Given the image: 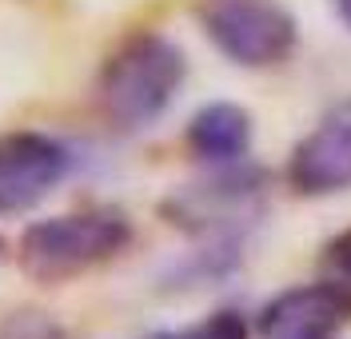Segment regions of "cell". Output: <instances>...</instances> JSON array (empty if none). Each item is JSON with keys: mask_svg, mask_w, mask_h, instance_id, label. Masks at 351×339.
Here are the masks:
<instances>
[{"mask_svg": "<svg viewBox=\"0 0 351 339\" xmlns=\"http://www.w3.org/2000/svg\"><path fill=\"white\" fill-rule=\"evenodd\" d=\"M0 339H64V327L40 307H16L0 319Z\"/></svg>", "mask_w": 351, "mask_h": 339, "instance_id": "obj_10", "label": "cell"}, {"mask_svg": "<svg viewBox=\"0 0 351 339\" xmlns=\"http://www.w3.org/2000/svg\"><path fill=\"white\" fill-rule=\"evenodd\" d=\"M319 264H324V279L335 284V288L351 299V227H343V231L331 236Z\"/></svg>", "mask_w": 351, "mask_h": 339, "instance_id": "obj_11", "label": "cell"}, {"mask_svg": "<svg viewBox=\"0 0 351 339\" xmlns=\"http://www.w3.org/2000/svg\"><path fill=\"white\" fill-rule=\"evenodd\" d=\"M263 176L252 168H232L223 164V172L212 180H199L172 192L168 200L160 203L164 220L180 231L192 236H216L228 240L236 227L252 224L263 208Z\"/></svg>", "mask_w": 351, "mask_h": 339, "instance_id": "obj_4", "label": "cell"}, {"mask_svg": "<svg viewBox=\"0 0 351 339\" xmlns=\"http://www.w3.org/2000/svg\"><path fill=\"white\" fill-rule=\"evenodd\" d=\"M184 144L204 164H240L252 148V116L236 100H212L188 120Z\"/></svg>", "mask_w": 351, "mask_h": 339, "instance_id": "obj_8", "label": "cell"}, {"mask_svg": "<svg viewBox=\"0 0 351 339\" xmlns=\"http://www.w3.org/2000/svg\"><path fill=\"white\" fill-rule=\"evenodd\" d=\"M132 244V220L120 208H84L36 220L21 236V271L36 284H68L116 260Z\"/></svg>", "mask_w": 351, "mask_h": 339, "instance_id": "obj_2", "label": "cell"}, {"mask_svg": "<svg viewBox=\"0 0 351 339\" xmlns=\"http://www.w3.org/2000/svg\"><path fill=\"white\" fill-rule=\"evenodd\" d=\"M199 28L236 68H276L300 45V24L280 0H204Z\"/></svg>", "mask_w": 351, "mask_h": 339, "instance_id": "obj_3", "label": "cell"}, {"mask_svg": "<svg viewBox=\"0 0 351 339\" xmlns=\"http://www.w3.org/2000/svg\"><path fill=\"white\" fill-rule=\"evenodd\" d=\"M156 339H247V319L232 307L223 312H212L199 323H188V327H176V331H164Z\"/></svg>", "mask_w": 351, "mask_h": 339, "instance_id": "obj_9", "label": "cell"}, {"mask_svg": "<svg viewBox=\"0 0 351 339\" xmlns=\"http://www.w3.org/2000/svg\"><path fill=\"white\" fill-rule=\"evenodd\" d=\"M72 168L64 140L48 132H8L0 136V216L32 212L48 200Z\"/></svg>", "mask_w": 351, "mask_h": 339, "instance_id": "obj_5", "label": "cell"}, {"mask_svg": "<svg viewBox=\"0 0 351 339\" xmlns=\"http://www.w3.org/2000/svg\"><path fill=\"white\" fill-rule=\"evenodd\" d=\"M287 184L307 200L339 196L351 188V96L335 100L311 124V132L300 136L287 160Z\"/></svg>", "mask_w": 351, "mask_h": 339, "instance_id": "obj_6", "label": "cell"}, {"mask_svg": "<svg viewBox=\"0 0 351 339\" xmlns=\"http://www.w3.org/2000/svg\"><path fill=\"white\" fill-rule=\"evenodd\" d=\"M351 319V299L335 284H304L271 295L260 307L256 331L260 339H335Z\"/></svg>", "mask_w": 351, "mask_h": 339, "instance_id": "obj_7", "label": "cell"}, {"mask_svg": "<svg viewBox=\"0 0 351 339\" xmlns=\"http://www.w3.org/2000/svg\"><path fill=\"white\" fill-rule=\"evenodd\" d=\"M335 12H339V21H343V28L351 32V0H335Z\"/></svg>", "mask_w": 351, "mask_h": 339, "instance_id": "obj_12", "label": "cell"}, {"mask_svg": "<svg viewBox=\"0 0 351 339\" xmlns=\"http://www.w3.org/2000/svg\"><path fill=\"white\" fill-rule=\"evenodd\" d=\"M188 56L164 32H136L112 52L100 68V108L112 128L140 132L172 108L176 92L184 88Z\"/></svg>", "mask_w": 351, "mask_h": 339, "instance_id": "obj_1", "label": "cell"}]
</instances>
